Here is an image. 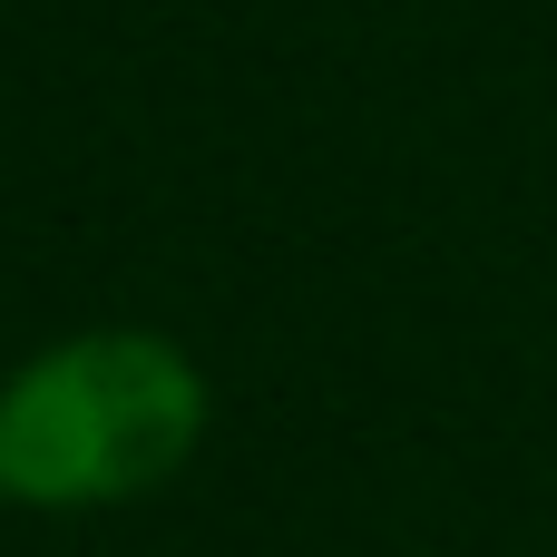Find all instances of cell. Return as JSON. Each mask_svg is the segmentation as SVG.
Returning a JSON list of instances; mask_svg holds the SVG:
<instances>
[{
	"mask_svg": "<svg viewBox=\"0 0 557 557\" xmlns=\"http://www.w3.org/2000/svg\"><path fill=\"white\" fill-rule=\"evenodd\" d=\"M206 441V372L186 343L108 323L29 352L0 382V499L20 509H117L176 480Z\"/></svg>",
	"mask_w": 557,
	"mask_h": 557,
	"instance_id": "obj_1",
	"label": "cell"
}]
</instances>
